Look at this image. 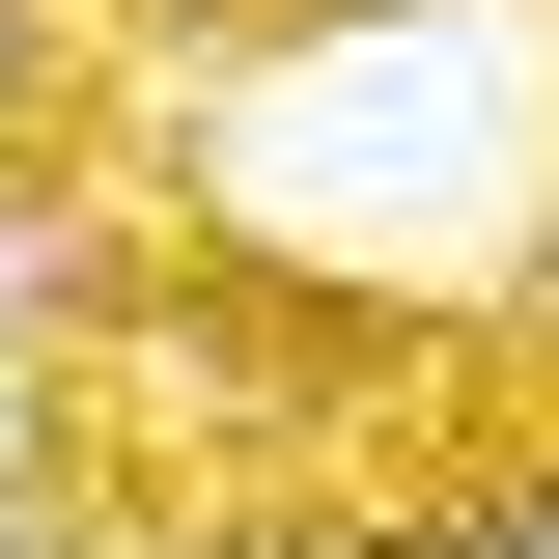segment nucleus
<instances>
[{
  "label": "nucleus",
  "mask_w": 559,
  "mask_h": 559,
  "mask_svg": "<svg viewBox=\"0 0 559 559\" xmlns=\"http://www.w3.org/2000/svg\"><path fill=\"white\" fill-rule=\"evenodd\" d=\"M0 476H28V336H0Z\"/></svg>",
  "instance_id": "f03ea898"
},
{
  "label": "nucleus",
  "mask_w": 559,
  "mask_h": 559,
  "mask_svg": "<svg viewBox=\"0 0 559 559\" xmlns=\"http://www.w3.org/2000/svg\"><path fill=\"white\" fill-rule=\"evenodd\" d=\"M84 112H112V0H0V252L57 224V168H84Z\"/></svg>",
  "instance_id": "f257e3e1"
}]
</instances>
